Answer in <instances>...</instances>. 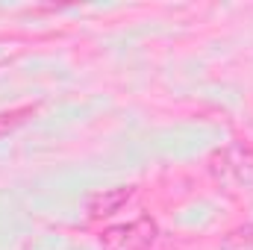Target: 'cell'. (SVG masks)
I'll list each match as a JSON object with an SVG mask.
<instances>
[{"label": "cell", "instance_id": "obj_1", "mask_svg": "<svg viewBox=\"0 0 253 250\" xmlns=\"http://www.w3.org/2000/svg\"><path fill=\"white\" fill-rule=\"evenodd\" d=\"M156 224L150 218H135L126 224H115L109 230H103L100 236V248L103 250H147L156 242Z\"/></svg>", "mask_w": 253, "mask_h": 250}, {"label": "cell", "instance_id": "obj_2", "mask_svg": "<svg viewBox=\"0 0 253 250\" xmlns=\"http://www.w3.org/2000/svg\"><path fill=\"white\" fill-rule=\"evenodd\" d=\"M215 171L221 177H230L233 183H253V150L248 144H236L227 147L221 153V165H215Z\"/></svg>", "mask_w": 253, "mask_h": 250}, {"label": "cell", "instance_id": "obj_3", "mask_svg": "<svg viewBox=\"0 0 253 250\" xmlns=\"http://www.w3.org/2000/svg\"><path fill=\"white\" fill-rule=\"evenodd\" d=\"M129 197H132V188H126V186L97 191V194L88 200V212H91L94 218H109V215L121 212V206L129 203Z\"/></svg>", "mask_w": 253, "mask_h": 250}, {"label": "cell", "instance_id": "obj_4", "mask_svg": "<svg viewBox=\"0 0 253 250\" xmlns=\"http://www.w3.org/2000/svg\"><path fill=\"white\" fill-rule=\"evenodd\" d=\"M33 112H36L33 106H18V109H9V112H0V135L9 132V129H15L18 124H24Z\"/></svg>", "mask_w": 253, "mask_h": 250}]
</instances>
